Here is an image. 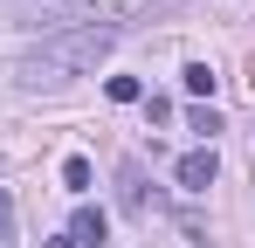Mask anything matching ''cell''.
Here are the masks:
<instances>
[{"label":"cell","instance_id":"277c9868","mask_svg":"<svg viewBox=\"0 0 255 248\" xmlns=\"http://www.w3.org/2000/svg\"><path fill=\"white\" fill-rule=\"evenodd\" d=\"M118 207H125V214H145V207H152V193H145V165H138V159L118 165Z\"/></svg>","mask_w":255,"mask_h":248},{"label":"cell","instance_id":"52a82bcc","mask_svg":"<svg viewBox=\"0 0 255 248\" xmlns=\"http://www.w3.org/2000/svg\"><path fill=\"white\" fill-rule=\"evenodd\" d=\"M186 124L200 131V145H214V131H221V111H214V104H193V111H186Z\"/></svg>","mask_w":255,"mask_h":248},{"label":"cell","instance_id":"8fae6325","mask_svg":"<svg viewBox=\"0 0 255 248\" xmlns=\"http://www.w3.org/2000/svg\"><path fill=\"white\" fill-rule=\"evenodd\" d=\"M42 248H76V242H69V235H55V242H42Z\"/></svg>","mask_w":255,"mask_h":248},{"label":"cell","instance_id":"30bf717a","mask_svg":"<svg viewBox=\"0 0 255 248\" xmlns=\"http://www.w3.org/2000/svg\"><path fill=\"white\" fill-rule=\"evenodd\" d=\"M0 248H14V200L0 193Z\"/></svg>","mask_w":255,"mask_h":248},{"label":"cell","instance_id":"9c48e42d","mask_svg":"<svg viewBox=\"0 0 255 248\" xmlns=\"http://www.w3.org/2000/svg\"><path fill=\"white\" fill-rule=\"evenodd\" d=\"M111 97H118V104H138V97H145V83H138V76H111Z\"/></svg>","mask_w":255,"mask_h":248},{"label":"cell","instance_id":"ba28073f","mask_svg":"<svg viewBox=\"0 0 255 248\" xmlns=\"http://www.w3.org/2000/svg\"><path fill=\"white\" fill-rule=\"evenodd\" d=\"M90 179H97L90 159H69V165H62V186H69V193H90Z\"/></svg>","mask_w":255,"mask_h":248},{"label":"cell","instance_id":"3957f363","mask_svg":"<svg viewBox=\"0 0 255 248\" xmlns=\"http://www.w3.org/2000/svg\"><path fill=\"white\" fill-rule=\"evenodd\" d=\"M214 172H221V159H214V145H193L186 159L172 165V179H179L186 193H207V186H214Z\"/></svg>","mask_w":255,"mask_h":248},{"label":"cell","instance_id":"7a4b0ae2","mask_svg":"<svg viewBox=\"0 0 255 248\" xmlns=\"http://www.w3.org/2000/svg\"><path fill=\"white\" fill-rule=\"evenodd\" d=\"M145 7H152V0H55V14H76L83 28H97V21L118 28V21H138Z\"/></svg>","mask_w":255,"mask_h":248},{"label":"cell","instance_id":"6da1fadb","mask_svg":"<svg viewBox=\"0 0 255 248\" xmlns=\"http://www.w3.org/2000/svg\"><path fill=\"white\" fill-rule=\"evenodd\" d=\"M118 28H55L48 41H35L21 62H14V83L21 90H62V83L90 76L104 55H111Z\"/></svg>","mask_w":255,"mask_h":248},{"label":"cell","instance_id":"5b68a950","mask_svg":"<svg viewBox=\"0 0 255 248\" xmlns=\"http://www.w3.org/2000/svg\"><path fill=\"white\" fill-rule=\"evenodd\" d=\"M104 235H111V214H104V207H76V221H69V242H76V248H97V242H104Z\"/></svg>","mask_w":255,"mask_h":248},{"label":"cell","instance_id":"8992f818","mask_svg":"<svg viewBox=\"0 0 255 248\" xmlns=\"http://www.w3.org/2000/svg\"><path fill=\"white\" fill-rule=\"evenodd\" d=\"M179 83H186L193 97H214V83H221V76H214L207 62H186V69H179Z\"/></svg>","mask_w":255,"mask_h":248}]
</instances>
